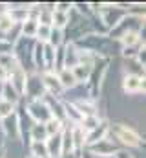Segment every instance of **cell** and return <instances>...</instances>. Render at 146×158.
<instances>
[{"label": "cell", "mask_w": 146, "mask_h": 158, "mask_svg": "<svg viewBox=\"0 0 146 158\" xmlns=\"http://www.w3.org/2000/svg\"><path fill=\"white\" fill-rule=\"evenodd\" d=\"M108 134H111L117 142H121L122 145L126 147H139L141 145V136L128 125H122V123H117L113 127H110Z\"/></svg>", "instance_id": "obj_1"}, {"label": "cell", "mask_w": 146, "mask_h": 158, "mask_svg": "<svg viewBox=\"0 0 146 158\" xmlns=\"http://www.w3.org/2000/svg\"><path fill=\"white\" fill-rule=\"evenodd\" d=\"M141 28H144L143 17H135V15H130V17H128V15H126V17L111 30V33L115 31L117 39H121V37H124V35H128V33H139Z\"/></svg>", "instance_id": "obj_2"}, {"label": "cell", "mask_w": 146, "mask_h": 158, "mask_svg": "<svg viewBox=\"0 0 146 158\" xmlns=\"http://www.w3.org/2000/svg\"><path fill=\"white\" fill-rule=\"evenodd\" d=\"M28 116L33 119L35 123H48L53 118L49 112V107L46 105L44 99H31L28 101Z\"/></svg>", "instance_id": "obj_3"}, {"label": "cell", "mask_w": 146, "mask_h": 158, "mask_svg": "<svg viewBox=\"0 0 146 158\" xmlns=\"http://www.w3.org/2000/svg\"><path fill=\"white\" fill-rule=\"evenodd\" d=\"M24 94L31 99H44L46 98V88H44V83L42 77L38 74H31L26 77V86H24Z\"/></svg>", "instance_id": "obj_4"}, {"label": "cell", "mask_w": 146, "mask_h": 158, "mask_svg": "<svg viewBox=\"0 0 146 158\" xmlns=\"http://www.w3.org/2000/svg\"><path fill=\"white\" fill-rule=\"evenodd\" d=\"M2 129H4V132L11 138V140H18L20 138V118H18V114L17 112H13V114H9L7 118L2 119Z\"/></svg>", "instance_id": "obj_5"}, {"label": "cell", "mask_w": 146, "mask_h": 158, "mask_svg": "<svg viewBox=\"0 0 146 158\" xmlns=\"http://www.w3.org/2000/svg\"><path fill=\"white\" fill-rule=\"evenodd\" d=\"M93 156H113V153H117V147H115V143L110 140V138H104V140H101V142H97V143H93V145H90V147H86Z\"/></svg>", "instance_id": "obj_6"}, {"label": "cell", "mask_w": 146, "mask_h": 158, "mask_svg": "<svg viewBox=\"0 0 146 158\" xmlns=\"http://www.w3.org/2000/svg\"><path fill=\"white\" fill-rule=\"evenodd\" d=\"M42 83H44L46 94H51L53 98L64 92V88L60 86V83H59V79H57V74H55V72H44V76H42Z\"/></svg>", "instance_id": "obj_7"}, {"label": "cell", "mask_w": 146, "mask_h": 158, "mask_svg": "<svg viewBox=\"0 0 146 158\" xmlns=\"http://www.w3.org/2000/svg\"><path fill=\"white\" fill-rule=\"evenodd\" d=\"M108 131H110L108 121H101V125H99L97 129H93L91 132L86 134V147H90V145H93V143H97V142L108 138Z\"/></svg>", "instance_id": "obj_8"}, {"label": "cell", "mask_w": 146, "mask_h": 158, "mask_svg": "<svg viewBox=\"0 0 146 158\" xmlns=\"http://www.w3.org/2000/svg\"><path fill=\"white\" fill-rule=\"evenodd\" d=\"M122 88L126 94H139L144 90V77H137V76H126L122 81Z\"/></svg>", "instance_id": "obj_9"}, {"label": "cell", "mask_w": 146, "mask_h": 158, "mask_svg": "<svg viewBox=\"0 0 146 158\" xmlns=\"http://www.w3.org/2000/svg\"><path fill=\"white\" fill-rule=\"evenodd\" d=\"M46 149H48V158L62 156V138H60V132L55 134V136H49L46 140Z\"/></svg>", "instance_id": "obj_10"}, {"label": "cell", "mask_w": 146, "mask_h": 158, "mask_svg": "<svg viewBox=\"0 0 146 158\" xmlns=\"http://www.w3.org/2000/svg\"><path fill=\"white\" fill-rule=\"evenodd\" d=\"M71 74H73V77H75V81H77V85H84L86 81H90V77H91L93 66L79 63V64H75L71 68Z\"/></svg>", "instance_id": "obj_11"}, {"label": "cell", "mask_w": 146, "mask_h": 158, "mask_svg": "<svg viewBox=\"0 0 146 158\" xmlns=\"http://www.w3.org/2000/svg\"><path fill=\"white\" fill-rule=\"evenodd\" d=\"M86 131L77 123V125H71V140H73V149H75V153H79V151H84V147H86Z\"/></svg>", "instance_id": "obj_12"}, {"label": "cell", "mask_w": 146, "mask_h": 158, "mask_svg": "<svg viewBox=\"0 0 146 158\" xmlns=\"http://www.w3.org/2000/svg\"><path fill=\"white\" fill-rule=\"evenodd\" d=\"M62 53H64V64H62V68L71 70L75 64H79V48H77L73 42L66 44V50H64Z\"/></svg>", "instance_id": "obj_13"}, {"label": "cell", "mask_w": 146, "mask_h": 158, "mask_svg": "<svg viewBox=\"0 0 146 158\" xmlns=\"http://www.w3.org/2000/svg\"><path fill=\"white\" fill-rule=\"evenodd\" d=\"M0 99H2V101H6V103H11V105L15 107V105L18 103V99H20V94H18V92L11 86V83H9V81H4Z\"/></svg>", "instance_id": "obj_14"}, {"label": "cell", "mask_w": 146, "mask_h": 158, "mask_svg": "<svg viewBox=\"0 0 146 158\" xmlns=\"http://www.w3.org/2000/svg\"><path fill=\"white\" fill-rule=\"evenodd\" d=\"M36 28H38L36 19H35V17H29L26 22H22V24H20V37H26V39H35Z\"/></svg>", "instance_id": "obj_15"}, {"label": "cell", "mask_w": 146, "mask_h": 158, "mask_svg": "<svg viewBox=\"0 0 146 158\" xmlns=\"http://www.w3.org/2000/svg\"><path fill=\"white\" fill-rule=\"evenodd\" d=\"M57 79H59V83H60V86H62L64 90H70V88H73V86L77 85L71 70H68V68H60V70L57 72Z\"/></svg>", "instance_id": "obj_16"}, {"label": "cell", "mask_w": 146, "mask_h": 158, "mask_svg": "<svg viewBox=\"0 0 146 158\" xmlns=\"http://www.w3.org/2000/svg\"><path fill=\"white\" fill-rule=\"evenodd\" d=\"M29 136H31V142H46L49 138L44 123H33L31 131H29Z\"/></svg>", "instance_id": "obj_17"}, {"label": "cell", "mask_w": 146, "mask_h": 158, "mask_svg": "<svg viewBox=\"0 0 146 158\" xmlns=\"http://www.w3.org/2000/svg\"><path fill=\"white\" fill-rule=\"evenodd\" d=\"M29 151L33 158H48V149H46V142H31L29 143Z\"/></svg>", "instance_id": "obj_18"}, {"label": "cell", "mask_w": 146, "mask_h": 158, "mask_svg": "<svg viewBox=\"0 0 146 158\" xmlns=\"http://www.w3.org/2000/svg\"><path fill=\"white\" fill-rule=\"evenodd\" d=\"M86 132H91L93 129H97L99 125H101V119L99 116H84V118L80 119V123H79Z\"/></svg>", "instance_id": "obj_19"}, {"label": "cell", "mask_w": 146, "mask_h": 158, "mask_svg": "<svg viewBox=\"0 0 146 158\" xmlns=\"http://www.w3.org/2000/svg\"><path fill=\"white\" fill-rule=\"evenodd\" d=\"M44 125H46L48 136H55V134L62 132V129H64V123H62V121H59V119H55V118H51L48 123H44Z\"/></svg>", "instance_id": "obj_20"}, {"label": "cell", "mask_w": 146, "mask_h": 158, "mask_svg": "<svg viewBox=\"0 0 146 158\" xmlns=\"http://www.w3.org/2000/svg\"><path fill=\"white\" fill-rule=\"evenodd\" d=\"M49 35H51V26H44V24H38L35 39L38 40L40 44H48V40H49Z\"/></svg>", "instance_id": "obj_21"}, {"label": "cell", "mask_w": 146, "mask_h": 158, "mask_svg": "<svg viewBox=\"0 0 146 158\" xmlns=\"http://www.w3.org/2000/svg\"><path fill=\"white\" fill-rule=\"evenodd\" d=\"M13 112H15V107H13L11 103H6V101L0 99V119L7 118V116L13 114Z\"/></svg>", "instance_id": "obj_22"}, {"label": "cell", "mask_w": 146, "mask_h": 158, "mask_svg": "<svg viewBox=\"0 0 146 158\" xmlns=\"http://www.w3.org/2000/svg\"><path fill=\"white\" fill-rule=\"evenodd\" d=\"M115 158H133L130 153H126V151H117L115 153Z\"/></svg>", "instance_id": "obj_23"}, {"label": "cell", "mask_w": 146, "mask_h": 158, "mask_svg": "<svg viewBox=\"0 0 146 158\" xmlns=\"http://www.w3.org/2000/svg\"><path fill=\"white\" fill-rule=\"evenodd\" d=\"M80 158H95V156H93L90 151H82V156H80Z\"/></svg>", "instance_id": "obj_24"}, {"label": "cell", "mask_w": 146, "mask_h": 158, "mask_svg": "<svg viewBox=\"0 0 146 158\" xmlns=\"http://www.w3.org/2000/svg\"><path fill=\"white\" fill-rule=\"evenodd\" d=\"M97 158V156H95ZM99 158H115V155H113V156H99Z\"/></svg>", "instance_id": "obj_25"}, {"label": "cell", "mask_w": 146, "mask_h": 158, "mask_svg": "<svg viewBox=\"0 0 146 158\" xmlns=\"http://www.w3.org/2000/svg\"><path fill=\"white\" fill-rule=\"evenodd\" d=\"M60 158H73V155H68V156H60Z\"/></svg>", "instance_id": "obj_26"}, {"label": "cell", "mask_w": 146, "mask_h": 158, "mask_svg": "<svg viewBox=\"0 0 146 158\" xmlns=\"http://www.w3.org/2000/svg\"><path fill=\"white\" fill-rule=\"evenodd\" d=\"M29 158H33V156H29Z\"/></svg>", "instance_id": "obj_27"}]
</instances>
